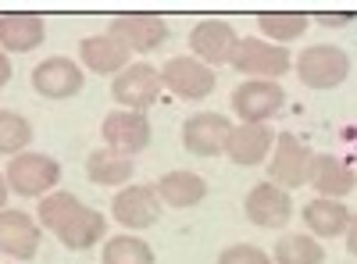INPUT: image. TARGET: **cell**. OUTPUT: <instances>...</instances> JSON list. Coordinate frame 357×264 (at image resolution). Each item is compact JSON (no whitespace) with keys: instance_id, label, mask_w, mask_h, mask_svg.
<instances>
[{"instance_id":"cell-1","label":"cell","mask_w":357,"mask_h":264,"mask_svg":"<svg viewBox=\"0 0 357 264\" xmlns=\"http://www.w3.org/2000/svg\"><path fill=\"white\" fill-rule=\"evenodd\" d=\"M229 65L250 79H279L293 68V57L286 47H275V43L257 40V36H240Z\"/></svg>"},{"instance_id":"cell-2","label":"cell","mask_w":357,"mask_h":264,"mask_svg":"<svg viewBox=\"0 0 357 264\" xmlns=\"http://www.w3.org/2000/svg\"><path fill=\"white\" fill-rule=\"evenodd\" d=\"M4 179H8V189L18 196H47L61 179V168L47 154H15L8 161Z\"/></svg>"},{"instance_id":"cell-3","label":"cell","mask_w":357,"mask_h":264,"mask_svg":"<svg viewBox=\"0 0 357 264\" xmlns=\"http://www.w3.org/2000/svg\"><path fill=\"white\" fill-rule=\"evenodd\" d=\"M350 72V57L340 50V47H307L301 57H296V75H301V82H307L311 90H333V86H340Z\"/></svg>"},{"instance_id":"cell-4","label":"cell","mask_w":357,"mask_h":264,"mask_svg":"<svg viewBox=\"0 0 357 264\" xmlns=\"http://www.w3.org/2000/svg\"><path fill=\"white\" fill-rule=\"evenodd\" d=\"M268 175H272V183L282 186L286 193L296 189V186H307L311 154H307V146L296 139L293 132H279V136H275L272 161H268Z\"/></svg>"},{"instance_id":"cell-5","label":"cell","mask_w":357,"mask_h":264,"mask_svg":"<svg viewBox=\"0 0 357 264\" xmlns=\"http://www.w3.org/2000/svg\"><path fill=\"white\" fill-rule=\"evenodd\" d=\"M229 136H232V122L225 118V114H218V111L190 114L186 125H183V146L193 157H218V154H225Z\"/></svg>"},{"instance_id":"cell-6","label":"cell","mask_w":357,"mask_h":264,"mask_svg":"<svg viewBox=\"0 0 357 264\" xmlns=\"http://www.w3.org/2000/svg\"><path fill=\"white\" fill-rule=\"evenodd\" d=\"M104 143L107 150L122 154V157H132V154H143L151 146V122H146L143 111H111L104 118Z\"/></svg>"},{"instance_id":"cell-7","label":"cell","mask_w":357,"mask_h":264,"mask_svg":"<svg viewBox=\"0 0 357 264\" xmlns=\"http://www.w3.org/2000/svg\"><path fill=\"white\" fill-rule=\"evenodd\" d=\"M282 100H286L282 86L272 82V79H247L243 86H236V93H232V107L243 118V125L268 122L282 107Z\"/></svg>"},{"instance_id":"cell-8","label":"cell","mask_w":357,"mask_h":264,"mask_svg":"<svg viewBox=\"0 0 357 264\" xmlns=\"http://www.w3.org/2000/svg\"><path fill=\"white\" fill-rule=\"evenodd\" d=\"M161 68L151 65H129L126 72H118L111 82V93L114 100L122 104L126 111H146L158 97H161Z\"/></svg>"},{"instance_id":"cell-9","label":"cell","mask_w":357,"mask_h":264,"mask_svg":"<svg viewBox=\"0 0 357 264\" xmlns=\"http://www.w3.org/2000/svg\"><path fill=\"white\" fill-rule=\"evenodd\" d=\"M161 86L183 100H200L215 90V68H207L197 57H172L161 68Z\"/></svg>"},{"instance_id":"cell-10","label":"cell","mask_w":357,"mask_h":264,"mask_svg":"<svg viewBox=\"0 0 357 264\" xmlns=\"http://www.w3.org/2000/svg\"><path fill=\"white\" fill-rule=\"evenodd\" d=\"M111 211L122 228H151L161 222V196L151 186H122V193L114 196Z\"/></svg>"},{"instance_id":"cell-11","label":"cell","mask_w":357,"mask_h":264,"mask_svg":"<svg viewBox=\"0 0 357 264\" xmlns=\"http://www.w3.org/2000/svg\"><path fill=\"white\" fill-rule=\"evenodd\" d=\"M111 36L122 43L129 54H151L158 47H165L168 40V25L158 15H122L111 22Z\"/></svg>"},{"instance_id":"cell-12","label":"cell","mask_w":357,"mask_h":264,"mask_svg":"<svg viewBox=\"0 0 357 264\" xmlns=\"http://www.w3.org/2000/svg\"><path fill=\"white\" fill-rule=\"evenodd\" d=\"M236 43H240V36L232 33V25L229 22H218V18H207V22L193 25V33H190L193 57H197V61H204L207 68L232 61Z\"/></svg>"},{"instance_id":"cell-13","label":"cell","mask_w":357,"mask_h":264,"mask_svg":"<svg viewBox=\"0 0 357 264\" xmlns=\"http://www.w3.org/2000/svg\"><path fill=\"white\" fill-rule=\"evenodd\" d=\"M33 90L47 100H68L82 90V68L68 57H47L33 72Z\"/></svg>"},{"instance_id":"cell-14","label":"cell","mask_w":357,"mask_h":264,"mask_svg":"<svg viewBox=\"0 0 357 264\" xmlns=\"http://www.w3.org/2000/svg\"><path fill=\"white\" fill-rule=\"evenodd\" d=\"M243 211H247V218H250L254 225H261V228H282V225L289 222V215H293V200H289V193H286L282 186L261 183V186H254V189L247 193Z\"/></svg>"},{"instance_id":"cell-15","label":"cell","mask_w":357,"mask_h":264,"mask_svg":"<svg viewBox=\"0 0 357 264\" xmlns=\"http://www.w3.org/2000/svg\"><path fill=\"white\" fill-rule=\"evenodd\" d=\"M272 146H275L272 125H264V122L261 125H232L225 154L232 157V164L254 168V164H264V157L272 154Z\"/></svg>"},{"instance_id":"cell-16","label":"cell","mask_w":357,"mask_h":264,"mask_svg":"<svg viewBox=\"0 0 357 264\" xmlns=\"http://www.w3.org/2000/svg\"><path fill=\"white\" fill-rule=\"evenodd\" d=\"M40 250V228L25 211H0V254L29 261Z\"/></svg>"},{"instance_id":"cell-17","label":"cell","mask_w":357,"mask_h":264,"mask_svg":"<svg viewBox=\"0 0 357 264\" xmlns=\"http://www.w3.org/2000/svg\"><path fill=\"white\" fill-rule=\"evenodd\" d=\"M79 57L86 68H93L97 75H118L129 68V50L118 43L111 33H100V36H86L79 43Z\"/></svg>"},{"instance_id":"cell-18","label":"cell","mask_w":357,"mask_h":264,"mask_svg":"<svg viewBox=\"0 0 357 264\" xmlns=\"http://www.w3.org/2000/svg\"><path fill=\"white\" fill-rule=\"evenodd\" d=\"M307 186H314V189H318V196L340 200V196H347V193L357 186V175H354L343 161L318 154V157H311V175H307Z\"/></svg>"},{"instance_id":"cell-19","label":"cell","mask_w":357,"mask_h":264,"mask_svg":"<svg viewBox=\"0 0 357 264\" xmlns=\"http://www.w3.org/2000/svg\"><path fill=\"white\" fill-rule=\"evenodd\" d=\"M47 25L40 15H29V11H15L0 18V47H8L11 54H25L43 43Z\"/></svg>"},{"instance_id":"cell-20","label":"cell","mask_w":357,"mask_h":264,"mask_svg":"<svg viewBox=\"0 0 357 264\" xmlns=\"http://www.w3.org/2000/svg\"><path fill=\"white\" fill-rule=\"evenodd\" d=\"M158 196L168 208H197V203L207 196V183L197 171H168L158 183Z\"/></svg>"},{"instance_id":"cell-21","label":"cell","mask_w":357,"mask_h":264,"mask_svg":"<svg viewBox=\"0 0 357 264\" xmlns=\"http://www.w3.org/2000/svg\"><path fill=\"white\" fill-rule=\"evenodd\" d=\"M304 222L314 236L321 240H333V236H343L347 225H350V211L343 208L340 200H329V196H314L307 208H304Z\"/></svg>"},{"instance_id":"cell-22","label":"cell","mask_w":357,"mask_h":264,"mask_svg":"<svg viewBox=\"0 0 357 264\" xmlns=\"http://www.w3.org/2000/svg\"><path fill=\"white\" fill-rule=\"evenodd\" d=\"M132 157H122V154H114V150H93L86 157V175H89V183H97V186H122L132 179Z\"/></svg>"},{"instance_id":"cell-23","label":"cell","mask_w":357,"mask_h":264,"mask_svg":"<svg viewBox=\"0 0 357 264\" xmlns=\"http://www.w3.org/2000/svg\"><path fill=\"white\" fill-rule=\"evenodd\" d=\"M104 228H107V222H104L100 211L82 208V211H79L61 232H57V240H61L68 250H89L97 240H104Z\"/></svg>"},{"instance_id":"cell-24","label":"cell","mask_w":357,"mask_h":264,"mask_svg":"<svg viewBox=\"0 0 357 264\" xmlns=\"http://www.w3.org/2000/svg\"><path fill=\"white\" fill-rule=\"evenodd\" d=\"M257 25H261V33L268 40H275V47H282L296 36H304L307 15H301V11H268V15L257 18Z\"/></svg>"},{"instance_id":"cell-25","label":"cell","mask_w":357,"mask_h":264,"mask_svg":"<svg viewBox=\"0 0 357 264\" xmlns=\"http://www.w3.org/2000/svg\"><path fill=\"white\" fill-rule=\"evenodd\" d=\"M79 211H82L79 196H72V193H47L40 200V225L50 228L54 236H57V232H61Z\"/></svg>"},{"instance_id":"cell-26","label":"cell","mask_w":357,"mask_h":264,"mask_svg":"<svg viewBox=\"0 0 357 264\" xmlns=\"http://www.w3.org/2000/svg\"><path fill=\"white\" fill-rule=\"evenodd\" d=\"M272 261L275 264H321L325 261V250L311 236H286V240L275 243Z\"/></svg>"},{"instance_id":"cell-27","label":"cell","mask_w":357,"mask_h":264,"mask_svg":"<svg viewBox=\"0 0 357 264\" xmlns=\"http://www.w3.org/2000/svg\"><path fill=\"white\" fill-rule=\"evenodd\" d=\"M100 264H154V250L136 236H114L104 243Z\"/></svg>"},{"instance_id":"cell-28","label":"cell","mask_w":357,"mask_h":264,"mask_svg":"<svg viewBox=\"0 0 357 264\" xmlns=\"http://www.w3.org/2000/svg\"><path fill=\"white\" fill-rule=\"evenodd\" d=\"M29 139H33V125L15 111H0V154H22Z\"/></svg>"},{"instance_id":"cell-29","label":"cell","mask_w":357,"mask_h":264,"mask_svg":"<svg viewBox=\"0 0 357 264\" xmlns=\"http://www.w3.org/2000/svg\"><path fill=\"white\" fill-rule=\"evenodd\" d=\"M218 264H275L272 257H268L264 250L250 247V243H236V247H225Z\"/></svg>"},{"instance_id":"cell-30","label":"cell","mask_w":357,"mask_h":264,"mask_svg":"<svg viewBox=\"0 0 357 264\" xmlns=\"http://www.w3.org/2000/svg\"><path fill=\"white\" fill-rule=\"evenodd\" d=\"M343 236H347V250L357 257V215L350 218V225H347V232H343Z\"/></svg>"},{"instance_id":"cell-31","label":"cell","mask_w":357,"mask_h":264,"mask_svg":"<svg viewBox=\"0 0 357 264\" xmlns=\"http://www.w3.org/2000/svg\"><path fill=\"white\" fill-rule=\"evenodd\" d=\"M11 75H15V68H11V61L4 54H0V86H8L11 82Z\"/></svg>"},{"instance_id":"cell-32","label":"cell","mask_w":357,"mask_h":264,"mask_svg":"<svg viewBox=\"0 0 357 264\" xmlns=\"http://www.w3.org/2000/svg\"><path fill=\"white\" fill-rule=\"evenodd\" d=\"M4 208H8V179L0 175V211H4Z\"/></svg>"}]
</instances>
